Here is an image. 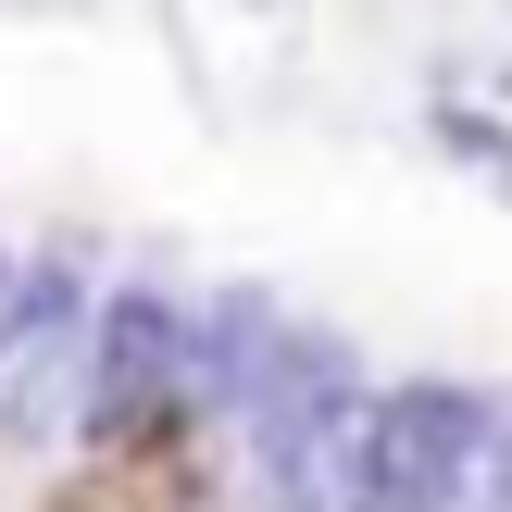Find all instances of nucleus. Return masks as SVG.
<instances>
[]
</instances>
